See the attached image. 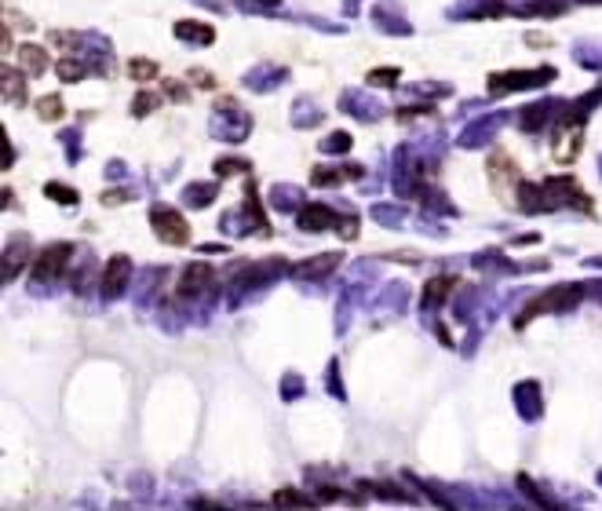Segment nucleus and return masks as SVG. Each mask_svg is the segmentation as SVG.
I'll return each instance as SVG.
<instances>
[{"mask_svg": "<svg viewBox=\"0 0 602 511\" xmlns=\"http://www.w3.org/2000/svg\"><path fill=\"white\" fill-rule=\"evenodd\" d=\"M329 219H332V212H329V209H321V205H310V209L300 216L303 230H321V227H329Z\"/></svg>", "mask_w": 602, "mask_h": 511, "instance_id": "20e7f679", "label": "nucleus"}, {"mask_svg": "<svg viewBox=\"0 0 602 511\" xmlns=\"http://www.w3.org/2000/svg\"><path fill=\"white\" fill-rule=\"evenodd\" d=\"M59 73H62L66 80H80V77H84V66H77V62H59Z\"/></svg>", "mask_w": 602, "mask_h": 511, "instance_id": "6e6552de", "label": "nucleus"}, {"mask_svg": "<svg viewBox=\"0 0 602 511\" xmlns=\"http://www.w3.org/2000/svg\"><path fill=\"white\" fill-rule=\"evenodd\" d=\"M48 194H51V198H59V201H66V205H73V201H77V198H73V190H66V187H55V183L48 187Z\"/></svg>", "mask_w": 602, "mask_h": 511, "instance_id": "9b49d317", "label": "nucleus"}, {"mask_svg": "<svg viewBox=\"0 0 602 511\" xmlns=\"http://www.w3.org/2000/svg\"><path fill=\"white\" fill-rule=\"evenodd\" d=\"M153 70H157V66H153V62H139V59H135V62H132V73H135V77H139V80H150V77H153Z\"/></svg>", "mask_w": 602, "mask_h": 511, "instance_id": "9d476101", "label": "nucleus"}, {"mask_svg": "<svg viewBox=\"0 0 602 511\" xmlns=\"http://www.w3.org/2000/svg\"><path fill=\"white\" fill-rule=\"evenodd\" d=\"M180 37H194V41H212V30L208 26H190V23H180L176 26Z\"/></svg>", "mask_w": 602, "mask_h": 511, "instance_id": "423d86ee", "label": "nucleus"}, {"mask_svg": "<svg viewBox=\"0 0 602 511\" xmlns=\"http://www.w3.org/2000/svg\"><path fill=\"white\" fill-rule=\"evenodd\" d=\"M212 274H208V267H190L187 274H183V285H180V293L187 296V293H198V289H205V282H208Z\"/></svg>", "mask_w": 602, "mask_h": 511, "instance_id": "39448f33", "label": "nucleus"}, {"mask_svg": "<svg viewBox=\"0 0 602 511\" xmlns=\"http://www.w3.org/2000/svg\"><path fill=\"white\" fill-rule=\"evenodd\" d=\"M23 62H30V70H33V73H41V70H44V55H41L37 48H23Z\"/></svg>", "mask_w": 602, "mask_h": 511, "instance_id": "0eeeda50", "label": "nucleus"}, {"mask_svg": "<svg viewBox=\"0 0 602 511\" xmlns=\"http://www.w3.org/2000/svg\"><path fill=\"white\" fill-rule=\"evenodd\" d=\"M59 114H62V103H59V99H51V96L41 99V117H59Z\"/></svg>", "mask_w": 602, "mask_h": 511, "instance_id": "1a4fd4ad", "label": "nucleus"}, {"mask_svg": "<svg viewBox=\"0 0 602 511\" xmlns=\"http://www.w3.org/2000/svg\"><path fill=\"white\" fill-rule=\"evenodd\" d=\"M66 260H69V245H48L44 256H41V264L33 267V278H37V282H48L51 274H59V271L66 267Z\"/></svg>", "mask_w": 602, "mask_h": 511, "instance_id": "f03ea898", "label": "nucleus"}, {"mask_svg": "<svg viewBox=\"0 0 602 511\" xmlns=\"http://www.w3.org/2000/svg\"><path fill=\"white\" fill-rule=\"evenodd\" d=\"M125 278H128V260L117 256V260L107 267V296H117L125 289Z\"/></svg>", "mask_w": 602, "mask_h": 511, "instance_id": "7ed1b4c3", "label": "nucleus"}, {"mask_svg": "<svg viewBox=\"0 0 602 511\" xmlns=\"http://www.w3.org/2000/svg\"><path fill=\"white\" fill-rule=\"evenodd\" d=\"M153 230H157L164 241H176V245H183V241L190 237V227L183 223L180 212H171V209H153Z\"/></svg>", "mask_w": 602, "mask_h": 511, "instance_id": "f257e3e1", "label": "nucleus"}]
</instances>
